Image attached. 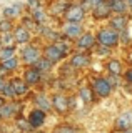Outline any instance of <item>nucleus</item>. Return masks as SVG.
Listing matches in <instances>:
<instances>
[{"instance_id":"30","label":"nucleus","mask_w":132,"mask_h":133,"mask_svg":"<svg viewBox=\"0 0 132 133\" xmlns=\"http://www.w3.org/2000/svg\"><path fill=\"white\" fill-rule=\"evenodd\" d=\"M53 133H79L77 128H74L72 125H59V127L53 130Z\"/></svg>"},{"instance_id":"22","label":"nucleus","mask_w":132,"mask_h":133,"mask_svg":"<svg viewBox=\"0 0 132 133\" xmlns=\"http://www.w3.org/2000/svg\"><path fill=\"white\" fill-rule=\"evenodd\" d=\"M79 97H80V100L85 103V105H89V103L94 102V91H92L90 87H84V88L79 90Z\"/></svg>"},{"instance_id":"9","label":"nucleus","mask_w":132,"mask_h":133,"mask_svg":"<svg viewBox=\"0 0 132 133\" xmlns=\"http://www.w3.org/2000/svg\"><path fill=\"white\" fill-rule=\"evenodd\" d=\"M75 43H77V48H79V50H90V48H94L97 45L95 35L90 33V32H85V33H82L79 38L75 40Z\"/></svg>"},{"instance_id":"4","label":"nucleus","mask_w":132,"mask_h":133,"mask_svg":"<svg viewBox=\"0 0 132 133\" xmlns=\"http://www.w3.org/2000/svg\"><path fill=\"white\" fill-rule=\"evenodd\" d=\"M65 22H72V23H80L85 17V10L80 5H70L67 10L64 12Z\"/></svg>"},{"instance_id":"39","label":"nucleus","mask_w":132,"mask_h":133,"mask_svg":"<svg viewBox=\"0 0 132 133\" xmlns=\"http://www.w3.org/2000/svg\"><path fill=\"white\" fill-rule=\"evenodd\" d=\"M5 83H7V78L0 77V93H2V90H3V87H5Z\"/></svg>"},{"instance_id":"42","label":"nucleus","mask_w":132,"mask_h":133,"mask_svg":"<svg viewBox=\"0 0 132 133\" xmlns=\"http://www.w3.org/2000/svg\"><path fill=\"white\" fill-rule=\"evenodd\" d=\"M3 47V45H2V38H0V48H2Z\"/></svg>"},{"instance_id":"25","label":"nucleus","mask_w":132,"mask_h":133,"mask_svg":"<svg viewBox=\"0 0 132 133\" xmlns=\"http://www.w3.org/2000/svg\"><path fill=\"white\" fill-rule=\"evenodd\" d=\"M22 27H25L28 32H32V30H40V25L35 22L32 17H23L22 18Z\"/></svg>"},{"instance_id":"34","label":"nucleus","mask_w":132,"mask_h":133,"mask_svg":"<svg viewBox=\"0 0 132 133\" xmlns=\"http://www.w3.org/2000/svg\"><path fill=\"white\" fill-rule=\"evenodd\" d=\"M27 7L30 12H34L35 8H40V2L39 0H27Z\"/></svg>"},{"instance_id":"21","label":"nucleus","mask_w":132,"mask_h":133,"mask_svg":"<svg viewBox=\"0 0 132 133\" xmlns=\"http://www.w3.org/2000/svg\"><path fill=\"white\" fill-rule=\"evenodd\" d=\"M32 66H34V68H37L40 73H44V72H49V70H50L52 66H53V63H52V62H49L47 58L40 57V58H39V60H37Z\"/></svg>"},{"instance_id":"8","label":"nucleus","mask_w":132,"mask_h":133,"mask_svg":"<svg viewBox=\"0 0 132 133\" xmlns=\"http://www.w3.org/2000/svg\"><path fill=\"white\" fill-rule=\"evenodd\" d=\"M22 62L27 65H34L37 60H39L40 57H42V53H40V50L37 47H32V45H28V47H25L22 50Z\"/></svg>"},{"instance_id":"5","label":"nucleus","mask_w":132,"mask_h":133,"mask_svg":"<svg viewBox=\"0 0 132 133\" xmlns=\"http://www.w3.org/2000/svg\"><path fill=\"white\" fill-rule=\"evenodd\" d=\"M115 130L117 131H127L132 130V110H127L115 118Z\"/></svg>"},{"instance_id":"35","label":"nucleus","mask_w":132,"mask_h":133,"mask_svg":"<svg viewBox=\"0 0 132 133\" xmlns=\"http://www.w3.org/2000/svg\"><path fill=\"white\" fill-rule=\"evenodd\" d=\"M107 80H109V83L114 88V87H117L119 83H121V75H110V78H107Z\"/></svg>"},{"instance_id":"3","label":"nucleus","mask_w":132,"mask_h":133,"mask_svg":"<svg viewBox=\"0 0 132 133\" xmlns=\"http://www.w3.org/2000/svg\"><path fill=\"white\" fill-rule=\"evenodd\" d=\"M70 98L64 93H53L52 95V110H55L59 115H64L70 110Z\"/></svg>"},{"instance_id":"11","label":"nucleus","mask_w":132,"mask_h":133,"mask_svg":"<svg viewBox=\"0 0 132 133\" xmlns=\"http://www.w3.org/2000/svg\"><path fill=\"white\" fill-rule=\"evenodd\" d=\"M19 110H20L19 103L5 102L2 107H0V118L2 120H10V118H14V116L19 113Z\"/></svg>"},{"instance_id":"27","label":"nucleus","mask_w":132,"mask_h":133,"mask_svg":"<svg viewBox=\"0 0 132 133\" xmlns=\"http://www.w3.org/2000/svg\"><path fill=\"white\" fill-rule=\"evenodd\" d=\"M2 95L3 98H10V100H14L17 95H15V90H14V87H12V83H10V80H7V83H5V87H3V90H2Z\"/></svg>"},{"instance_id":"33","label":"nucleus","mask_w":132,"mask_h":133,"mask_svg":"<svg viewBox=\"0 0 132 133\" xmlns=\"http://www.w3.org/2000/svg\"><path fill=\"white\" fill-rule=\"evenodd\" d=\"M100 2H102V0H84V7H82V8H84V10H85V8H90V10H92V8L95 5H99Z\"/></svg>"},{"instance_id":"6","label":"nucleus","mask_w":132,"mask_h":133,"mask_svg":"<svg viewBox=\"0 0 132 133\" xmlns=\"http://www.w3.org/2000/svg\"><path fill=\"white\" fill-rule=\"evenodd\" d=\"M62 33H64L67 38L77 40L79 37L84 33V28H82L80 23H72V22H65L64 27H62Z\"/></svg>"},{"instance_id":"32","label":"nucleus","mask_w":132,"mask_h":133,"mask_svg":"<svg viewBox=\"0 0 132 133\" xmlns=\"http://www.w3.org/2000/svg\"><path fill=\"white\" fill-rule=\"evenodd\" d=\"M17 125H19L20 130H23V131L32 130V127H30V123H28V120H27V118H19V120H17Z\"/></svg>"},{"instance_id":"1","label":"nucleus","mask_w":132,"mask_h":133,"mask_svg":"<svg viewBox=\"0 0 132 133\" xmlns=\"http://www.w3.org/2000/svg\"><path fill=\"white\" fill-rule=\"evenodd\" d=\"M95 42H97V45L112 48V47H117L119 45L121 35H119V32L112 30V28H100L95 35Z\"/></svg>"},{"instance_id":"17","label":"nucleus","mask_w":132,"mask_h":133,"mask_svg":"<svg viewBox=\"0 0 132 133\" xmlns=\"http://www.w3.org/2000/svg\"><path fill=\"white\" fill-rule=\"evenodd\" d=\"M10 83H12V87H14L17 97H25V95L28 93V85L22 80V78H17V77L10 78Z\"/></svg>"},{"instance_id":"28","label":"nucleus","mask_w":132,"mask_h":133,"mask_svg":"<svg viewBox=\"0 0 132 133\" xmlns=\"http://www.w3.org/2000/svg\"><path fill=\"white\" fill-rule=\"evenodd\" d=\"M2 45L3 47H14L15 43V38H14V33L12 32H7V33H2Z\"/></svg>"},{"instance_id":"43","label":"nucleus","mask_w":132,"mask_h":133,"mask_svg":"<svg viewBox=\"0 0 132 133\" xmlns=\"http://www.w3.org/2000/svg\"><path fill=\"white\" fill-rule=\"evenodd\" d=\"M125 133H132V130H127V131H125Z\"/></svg>"},{"instance_id":"19","label":"nucleus","mask_w":132,"mask_h":133,"mask_svg":"<svg viewBox=\"0 0 132 133\" xmlns=\"http://www.w3.org/2000/svg\"><path fill=\"white\" fill-rule=\"evenodd\" d=\"M110 10L115 15H125L127 12L125 0H110Z\"/></svg>"},{"instance_id":"2","label":"nucleus","mask_w":132,"mask_h":133,"mask_svg":"<svg viewBox=\"0 0 132 133\" xmlns=\"http://www.w3.org/2000/svg\"><path fill=\"white\" fill-rule=\"evenodd\" d=\"M92 91L97 95V97H102V98H107L110 93H112V85L109 83V80L104 77H97V78H94V82H92Z\"/></svg>"},{"instance_id":"40","label":"nucleus","mask_w":132,"mask_h":133,"mask_svg":"<svg viewBox=\"0 0 132 133\" xmlns=\"http://www.w3.org/2000/svg\"><path fill=\"white\" fill-rule=\"evenodd\" d=\"M125 5H127V10L132 12V0H125Z\"/></svg>"},{"instance_id":"13","label":"nucleus","mask_w":132,"mask_h":133,"mask_svg":"<svg viewBox=\"0 0 132 133\" xmlns=\"http://www.w3.org/2000/svg\"><path fill=\"white\" fill-rule=\"evenodd\" d=\"M27 120H28V123H30L32 128H40L45 123V111L39 110V108H34V110L28 113Z\"/></svg>"},{"instance_id":"12","label":"nucleus","mask_w":132,"mask_h":133,"mask_svg":"<svg viewBox=\"0 0 132 133\" xmlns=\"http://www.w3.org/2000/svg\"><path fill=\"white\" fill-rule=\"evenodd\" d=\"M90 65V55L89 53H74L70 57V66L74 70H79V68H85V66Z\"/></svg>"},{"instance_id":"36","label":"nucleus","mask_w":132,"mask_h":133,"mask_svg":"<svg viewBox=\"0 0 132 133\" xmlns=\"http://www.w3.org/2000/svg\"><path fill=\"white\" fill-rule=\"evenodd\" d=\"M55 45H57V47H59V50H60V52H62V53H64V55H65V57H67V55H69V45H65V43H62V42H57V43H55Z\"/></svg>"},{"instance_id":"18","label":"nucleus","mask_w":132,"mask_h":133,"mask_svg":"<svg viewBox=\"0 0 132 133\" xmlns=\"http://www.w3.org/2000/svg\"><path fill=\"white\" fill-rule=\"evenodd\" d=\"M34 102H35V107L42 111H50L52 110V102L45 97L44 93H37L34 97Z\"/></svg>"},{"instance_id":"23","label":"nucleus","mask_w":132,"mask_h":133,"mask_svg":"<svg viewBox=\"0 0 132 133\" xmlns=\"http://www.w3.org/2000/svg\"><path fill=\"white\" fill-rule=\"evenodd\" d=\"M107 72L110 75H121L122 73V63L119 60H110L107 63Z\"/></svg>"},{"instance_id":"38","label":"nucleus","mask_w":132,"mask_h":133,"mask_svg":"<svg viewBox=\"0 0 132 133\" xmlns=\"http://www.w3.org/2000/svg\"><path fill=\"white\" fill-rule=\"evenodd\" d=\"M125 80L129 82V83H132V68H130V70H127V73H125Z\"/></svg>"},{"instance_id":"7","label":"nucleus","mask_w":132,"mask_h":133,"mask_svg":"<svg viewBox=\"0 0 132 133\" xmlns=\"http://www.w3.org/2000/svg\"><path fill=\"white\" fill-rule=\"evenodd\" d=\"M92 15L94 18L102 20V18H109L112 15V10H110V0H102L99 5H95L92 8Z\"/></svg>"},{"instance_id":"29","label":"nucleus","mask_w":132,"mask_h":133,"mask_svg":"<svg viewBox=\"0 0 132 133\" xmlns=\"http://www.w3.org/2000/svg\"><path fill=\"white\" fill-rule=\"evenodd\" d=\"M14 30V22L9 18H2L0 20V33H7Z\"/></svg>"},{"instance_id":"24","label":"nucleus","mask_w":132,"mask_h":133,"mask_svg":"<svg viewBox=\"0 0 132 133\" xmlns=\"http://www.w3.org/2000/svg\"><path fill=\"white\" fill-rule=\"evenodd\" d=\"M0 66L10 73V72H14V70L19 66V60L15 57H12V58H9V60H5V62H0Z\"/></svg>"},{"instance_id":"15","label":"nucleus","mask_w":132,"mask_h":133,"mask_svg":"<svg viewBox=\"0 0 132 133\" xmlns=\"http://www.w3.org/2000/svg\"><path fill=\"white\" fill-rule=\"evenodd\" d=\"M110 27H112V30L119 32V33L127 30V17L125 15H114V17H110Z\"/></svg>"},{"instance_id":"26","label":"nucleus","mask_w":132,"mask_h":133,"mask_svg":"<svg viewBox=\"0 0 132 133\" xmlns=\"http://www.w3.org/2000/svg\"><path fill=\"white\" fill-rule=\"evenodd\" d=\"M15 57V47H2L0 48V62H5Z\"/></svg>"},{"instance_id":"20","label":"nucleus","mask_w":132,"mask_h":133,"mask_svg":"<svg viewBox=\"0 0 132 133\" xmlns=\"http://www.w3.org/2000/svg\"><path fill=\"white\" fill-rule=\"evenodd\" d=\"M20 12H22V8H20V5L17 3V5H10V7H5L2 12L3 18H9V20H14L17 18V17L20 15Z\"/></svg>"},{"instance_id":"31","label":"nucleus","mask_w":132,"mask_h":133,"mask_svg":"<svg viewBox=\"0 0 132 133\" xmlns=\"http://www.w3.org/2000/svg\"><path fill=\"white\" fill-rule=\"evenodd\" d=\"M30 17H32V18H34L39 25H42V22L45 20V14L42 12V8H35V10L32 12V15H30Z\"/></svg>"},{"instance_id":"10","label":"nucleus","mask_w":132,"mask_h":133,"mask_svg":"<svg viewBox=\"0 0 132 133\" xmlns=\"http://www.w3.org/2000/svg\"><path fill=\"white\" fill-rule=\"evenodd\" d=\"M42 57H44V58H47L49 62H52V63H59V62H60L65 55L59 50V47H57L55 43H52V45H47V47L44 48Z\"/></svg>"},{"instance_id":"14","label":"nucleus","mask_w":132,"mask_h":133,"mask_svg":"<svg viewBox=\"0 0 132 133\" xmlns=\"http://www.w3.org/2000/svg\"><path fill=\"white\" fill-rule=\"evenodd\" d=\"M40 73L37 68H34V66H30V68H27L25 72H23V78L22 80L27 83L28 87H32V85H37V83L40 82Z\"/></svg>"},{"instance_id":"41","label":"nucleus","mask_w":132,"mask_h":133,"mask_svg":"<svg viewBox=\"0 0 132 133\" xmlns=\"http://www.w3.org/2000/svg\"><path fill=\"white\" fill-rule=\"evenodd\" d=\"M3 103H5V98H3V97H2V95H0V107H2V105H3Z\"/></svg>"},{"instance_id":"16","label":"nucleus","mask_w":132,"mask_h":133,"mask_svg":"<svg viewBox=\"0 0 132 133\" xmlns=\"http://www.w3.org/2000/svg\"><path fill=\"white\" fill-rule=\"evenodd\" d=\"M14 38H15V43H28L30 42V32L27 30L25 27H15L14 28Z\"/></svg>"},{"instance_id":"44","label":"nucleus","mask_w":132,"mask_h":133,"mask_svg":"<svg viewBox=\"0 0 132 133\" xmlns=\"http://www.w3.org/2000/svg\"><path fill=\"white\" fill-rule=\"evenodd\" d=\"M0 120H2V118H0Z\"/></svg>"},{"instance_id":"37","label":"nucleus","mask_w":132,"mask_h":133,"mask_svg":"<svg viewBox=\"0 0 132 133\" xmlns=\"http://www.w3.org/2000/svg\"><path fill=\"white\" fill-rule=\"evenodd\" d=\"M99 52H100V55H109V48L107 47H102V45H99Z\"/></svg>"}]
</instances>
